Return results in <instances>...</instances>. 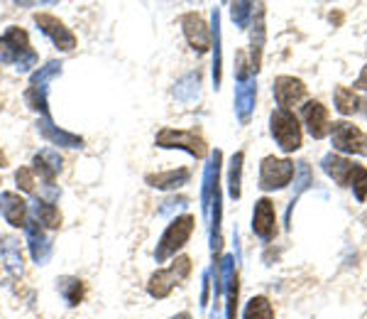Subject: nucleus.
Returning a JSON list of instances; mask_svg holds the SVG:
<instances>
[{
  "label": "nucleus",
  "instance_id": "1",
  "mask_svg": "<svg viewBox=\"0 0 367 319\" xmlns=\"http://www.w3.org/2000/svg\"><path fill=\"white\" fill-rule=\"evenodd\" d=\"M0 62L18 64L20 71H27L37 64L35 49L29 47V35L23 27H8L5 35L0 37Z\"/></svg>",
  "mask_w": 367,
  "mask_h": 319
},
{
  "label": "nucleus",
  "instance_id": "2",
  "mask_svg": "<svg viewBox=\"0 0 367 319\" xmlns=\"http://www.w3.org/2000/svg\"><path fill=\"white\" fill-rule=\"evenodd\" d=\"M189 272H191V258H187V255H179V258H176L169 268L157 270L154 275H152L150 283H147V292H150L152 297L162 300V297L169 295L172 290H174L181 280H187Z\"/></svg>",
  "mask_w": 367,
  "mask_h": 319
},
{
  "label": "nucleus",
  "instance_id": "3",
  "mask_svg": "<svg viewBox=\"0 0 367 319\" xmlns=\"http://www.w3.org/2000/svg\"><path fill=\"white\" fill-rule=\"evenodd\" d=\"M191 231H193V216H189V214L176 216V219L167 226V231L162 233V238H159L157 251H154V260H157V263H164L169 255H174L176 251L189 241Z\"/></svg>",
  "mask_w": 367,
  "mask_h": 319
},
{
  "label": "nucleus",
  "instance_id": "4",
  "mask_svg": "<svg viewBox=\"0 0 367 319\" xmlns=\"http://www.w3.org/2000/svg\"><path fill=\"white\" fill-rule=\"evenodd\" d=\"M269 125H272V136L274 140L280 142V148L284 153H294V150L301 148V125H299L297 116L292 111H277L269 116Z\"/></svg>",
  "mask_w": 367,
  "mask_h": 319
},
{
  "label": "nucleus",
  "instance_id": "5",
  "mask_svg": "<svg viewBox=\"0 0 367 319\" xmlns=\"http://www.w3.org/2000/svg\"><path fill=\"white\" fill-rule=\"evenodd\" d=\"M157 148H169V150H187L193 157H204L206 155V142L198 136L196 130H174V128H162L157 133Z\"/></svg>",
  "mask_w": 367,
  "mask_h": 319
},
{
  "label": "nucleus",
  "instance_id": "6",
  "mask_svg": "<svg viewBox=\"0 0 367 319\" xmlns=\"http://www.w3.org/2000/svg\"><path fill=\"white\" fill-rule=\"evenodd\" d=\"M331 138H333V148L340 150V153L367 155V136L357 128V125L345 123V120L333 123Z\"/></svg>",
  "mask_w": 367,
  "mask_h": 319
},
{
  "label": "nucleus",
  "instance_id": "7",
  "mask_svg": "<svg viewBox=\"0 0 367 319\" xmlns=\"http://www.w3.org/2000/svg\"><path fill=\"white\" fill-rule=\"evenodd\" d=\"M294 177V162L280 157H264L260 167V187L262 190H282L292 182Z\"/></svg>",
  "mask_w": 367,
  "mask_h": 319
},
{
  "label": "nucleus",
  "instance_id": "8",
  "mask_svg": "<svg viewBox=\"0 0 367 319\" xmlns=\"http://www.w3.org/2000/svg\"><path fill=\"white\" fill-rule=\"evenodd\" d=\"M35 23H37V27L57 44V49L71 52V49L76 47V35L59 18H54L49 12H40V15H35Z\"/></svg>",
  "mask_w": 367,
  "mask_h": 319
},
{
  "label": "nucleus",
  "instance_id": "9",
  "mask_svg": "<svg viewBox=\"0 0 367 319\" xmlns=\"http://www.w3.org/2000/svg\"><path fill=\"white\" fill-rule=\"evenodd\" d=\"M272 91H274V99H277L282 111H292L297 103H301L303 96H306L303 81H299V79H294V77H280L277 81H274Z\"/></svg>",
  "mask_w": 367,
  "mask_h": 319
},
{
  "label": "nucleus",
  "instance_id": "10",
  "mask_svg": "<svg viewBox=\"0 0 367 319\" xmlns=\"http://www.w3.org/2000/svg\"><path fill=\"white\" fill-rule=\"evenodd\" d=\"M181 27H184V35H187L189 44H191L193 52L204 54L208 52L210 47V32L206 27V23L201 20V15L196 12H187L184 18H181Z\"/></svg>",
  "mask_w": 367,
  "mask_h": 319
},
{
  "label": "nucleus",
  "instance_id": "11",
  "mask_svg": "<svg viewBox=\"0 0 367 319\" xmlns=\"http://www.w3.org/2000/svg\"><path fill=\"white\" fill-rule=\"evenodd\" d=\"M252 231H255V236H260L262 241H272V238L277 236V214H274V204L269 199H260L255 204Z\"/></svg>",
  "mask_w": 367,
  "mask_h": 319
},
{
  "label": "nucleus",
  "instance_id": "12",
  "mask_svg": "<svg viewBox=\"0 0 367 319\" xmlns=\"http://www.w3.org/2000/svg\"><path fill=\"white\" fill-rule=\"evenodd\" d=\"M25 233H27V243H29V253H32V260L37 266H44L52 255V241L44 236L40 221L37 219H27L25 224Z\"/></svg>",
  "mask_w": 367,
  "mask_h": 319
},
{
  "label": "nucleus",
  "instance_id": "13",
  "mask_svg": "<svg viewBox=\"0 0 367 319\" xmlns=\"http://www.w3.org/2000/svg\"><path fill=\"white\" fill-rule=\"evenodd\" d=\"M0 214L5 216V221L15 229L27 224V201L18 194V192H3L0 194Z\"/></svg>",
  "mask_w": 367,
  "mask_h": 319
},
{
  "label": "nucleus",
  "instance_id": "14",
  "mask_svg": "<svg viewBox=\"0 0 367 319\" xmlns=\"http://www.w3.org/2000/svg\"><path fill=\"white\" fill-rule=\"evenodd\" d=\"M303 120L309 125V133L314 138H326L331 133V120H328V108L318 101H309L303 106Z\"/></svg>",
  "mask_w": 367,
  "mask_h": 319
},
{
  "label": "nucleus",
  "instance_id": "15",
  "mask_svg": "<svg viewBox=\"0 0 367 319\" xmlns=\"http://www.w3.org/2000/svg\"><path fill=\"white\" fill-rule=\"evenodd\" d=\"M255 96H257L255 79L252 77L240 79L238 86H235V111H238V118L243 120V123L250 120L252 106H255Z\"/></svg>",
  "mask_w": 367,
  "mask_h": 319
},
{
  "label": "nucleus",
  "instance_id": "16",
  "mask_svg": "<svg viewBox=\"0 0 367 319\" xmlns=\"http://www.w3.org/2000/svg\"><path fill=\"white\" fill-rule=\"evenodd\" d=\"M32 165H35L32 167V172H37V175H40L47 184H54V177L62 172V155H59L57 150L47 148V150H42V153L35 155Z\"/></svg>",
  "mask_w": 367,
  "mask_h": 319
},
{
  "label": "nucleus",
  "instance_id": "17",
  "mask_svg": "<svg viewBox=\"0 0 367 319\" xmlns=\"http://www.w3.org/2000/svg\"><path fill=\"white\" fill-rule=\"evenodd\" d=\"M191 179V172L187 167H179V170H167V172H157V175H147L145 182L154 190H179Z\"/></svg>",
  "mask_w": 367,
  "mask_h": 319
},
{
  "label": "nucleus",
  "instance_id": "18",
  "mask_svg": "<svg viewBox=\"0 0 367 319\" xmlns=\"http://www.w3.org/2000/svg\"><path fill=\"white\" fill-rule=\"evenodd\" d=\"M37 128H40V133L44 138H47L52 145H62V148H81L83 145V138L74 136V133H66V130L57 128V125L47 118H42L40 123H37Z\"/></svg>",
  "mask_w": 367,
  "mask_h": 319
},
{
  "label": "nucleus",
  "instance_id": "19",
  "mask_svg": "<svg viewBox=\"0 0 367 319\" xmlns=\"http://www.w3.org/2000/svg\"><path fill=\"white\" fill-rule=\"evenodd\" d=\"M252 71L260 69V62H262V49H264V10L262 5H257V23L252 25Z\"/></svg>",
  "mask_w": 367,
  "mask_h": 319
},
{
  "label": "nucleus",
  "instance_id": "20",
  "mask_svg": "<svg viewBox=\"0 0 367 319\" xmlns=\"http://www.w3.org/2000/svg\"><path fill=\"white\" fill-rule=\"evenodd\" d=\"M35 216L37 221H40L42 226H47V229H59L62 226V214H59V209L54 207V204H49V201H37L35 204Z\"/></svg>",
  "mask_w": 367,
  "mask_h": 319
},
{
  "label": "nucleus",
  "instance_id": "21",
  "mask_svg": "<svg viewBox=\"0 0 367 319\" xmlns=\"http://www.w3.org/2000/svg\"><path fill=\"white\" fill-rule=\"evenodd\" d=\"M57 74H62V62H49V64L40 66V69L32 74V81H29V89H40L47 91V84L52 81Z\"/></svg>",
  "mask_w": 367,
  "mask_h": 319
},
{
  "label": "nucleus",
  "instance_id": "22",
  "mask_svg": "<svg viewBox=\"0 0 367 319\" xmlns=\"http://www.w3.org/2000/svg\"><path fill=\"white\" fill-rule=\"evenodd\" d=\"M57 283H59L57 288H59V292H62V297L69 302L71 307L83 300V283L79 278H59Z\"/></svg>",
  "mask_w": 367,
  "mask_h": 319
},
{
  "label": "nucleus",
  "instance_id": "23",
  "mask_svg": "<svg viewBox=\"0 0 367 319\" xmlns=\"http://www.w3.org/2000/svg\"><path fill=\"white\" fill-rule=\"evenodd\" d=\"M336 108H338L343 116H353V113L360 108V99H357L355 91L348 89V86H338V89H336Z\"/></svg>",
  "mask_w": 367,
  "mask_h": 319
},
{
  "label": "nucleus",
  "instance_id": "24",
  "mask_svg": "<svg viewBox=\"0 0 367 319\" xmlns=\"http://www.w3.org/2000/svg\"><path fill=\"white\" fill-rule=\"evenodd\" d=\"M245 319H274V309L267 297L262 295L252 297L247 302V307H245Z\"/></svg>",
  "mask_w": 367,
  "mask_h": 319
},
{
  "label": "nucleus",
  "instance_id": "25",
  "mask_svg": "<svg viewBox=\"0 0 367 319\" xmlns=\"http://www.w3.org/2000/svg\"><path fill=\"white\" fill-rule=\"evenodd\" d=\"M345 187H353V192H355L357 199L365 201V196H367V170L365 167L353 165L348 179H345Z\"/></svg>",
  "mask_w": 367,
  "mask_h": 319
},
{
  "label": "nucleus",
  "instance_id": "26",
  "mask_svg": "<svg viewBox=\"0 0 367 319\" xmlns=\"http://www.w3.org/2000/svg\"><path fill=\"white\" fill-rule=\"evenodd\" d=\"M243 153H235L233 160H230V170H228V190H230V196L238 199L240 196V179H243Z\"/></svg>",
  "mask_w": 367,
  "mask_h": 319
},
{
  "label": "nucleus",
  "instance_id": "27",
  "mask_svg": "<svg viewBox=\"0 0 367 319\" xmlns=\"http://www.w3.org/2000/svg\"><path fill=\"white\" fill-rule=\"evenodd\" d=\"M3 258H5V266L12 275H23V255H20L18 241H8L5 248H3Z\"/></svg>",
  "mask_w": 367,
  "mask_h": 319
},
{
  "label": "nucleus",
  "instance_id": "28",
  "mask_svg": "<svg viewBox=\"0 0 367 319\" xmlns=\"http://www.w3.org/2000/svg\"><path fill=\"white\" fill-rule=\"evenodd\" d=\"M174 96L179 101H191L198 96V74H189V77H184L179 84H176L174 89Z\"/></svg>",
  "mask_w": 367,
  "mask_h": 319
},
{
  "label": "nucleus",
  "instance_id": "29",
  "mask_svg": "<svg viewBox=\"0 0 367 319\" xmlns=\"http://www.w3.org/2000/svg\"><path fill=\"white\" fill-rule=\"evenodd\" d=\"M27 103H29V108H35V111H40L42 116L47 118V91L29 89V91H27Z\"/></svg>",
  "mask_w": 367,
  "mask_h": 319
},
{
  "label": "nucleus",
  "instance_id": "30",
  "mask_svg": "<svg viewBox=\"0 0 367 319\" xmlns=\"http://www.w3.org/2000/svg\"><path fill=\"white\" fill-rule=\"evenodd\" d=\"M15 182H18V187L23 192L32 194V192H35V172L29 170V167H20V170L15 172Z\"/></svg>",
  "mask_w": 367,
  "mask_h": 319
},
{
  "label": "nucleus",
  "instance_id": "31",
  "mask_svg": "<svg viewBox=\"0 0 367 319\" xmlns=\"http://www.w3.org/2000/svg\"><path fill=\"white\" fill-rule=\"evenodd\" d=\"M252 3H233L230 5V12H233V23L238 25V27H245L247 25V18L252 15Z\"/></svg>",
  "mask_w": 367,
  "mask_h": 319
},
{
  "label": "nucleus",
  "instance_id": "32",
  "mask_svg": "<svg viewBox=\"0 0 367 319\" xmlns=\"http://www.w3.org/2000/svg\"><path fill=\"white\" fill-rule=\"evenodd\" d=\"M213 27H216V60H213V81H216V86H218V84H221V47H218L221 30H218V10H213Z\"/></svg>",
  "mask_w": 367,
  "mask_h": 319
},
{
  "label": "nucleus",
  "instance_id": "33",
  "mask_svg": "<svg viewBox=\"0 0 367 319\" xmlns=\"http://www.w3.org/2000/svg\"><path fill=\"white\" fill-rule=\"evenodd\" d=\"M184 204H187V199H184V196H179V199H167V201H164V207L159 209V214H169L174 207H184Z\"/></svg>",
  "mask_w": 367,
  "mask_h": 319
},
{
  "label": "nucleus",
  "instance_id": "34",
  "mask_svg": "<svg viewBox=\"0 0 367 319\" xmlns=\"http://www.w3.org/2000/svg\"><path fill=\"white\" fill-rule=\"evenodd\" d=\"M355 89H360V91H365V89H367V64L362 66V74H360V77H357Z\"/></svg>",
  "mask_w": 367,
  "mask_h": 319
},
{
  "label": "nucleus",
  "instance_id": "35",
  "mask_svg": "<svg viewBox=\"0 0 367 319\" xmlns=\"http://www.w3.org/2000/svg\"><path fill=\"white\" fill-rule=\"evenodd\" d=\"M0 167H8V157H5V153H0Z\"/></svg>",
  "mask_w": 367,
  "mask_h": 319
},
{
  "label": "nucleus",
  "instance_id": "36",
  "mask_svg": "<svg viewBox=\"0 0 367 319\" xmlns=\"http://www.w3.org/2000/svg\"><path fill=\"white\" fill-rule=\"evenodd\" d=\"M172 319H191V314H189V312H181V314H176V317H172Z\"/></svg>",
  "mask_w": 367,
  "mask_h": 319
},
{
  "label": "nucleus",
  "instance_id": "37",
  "mask_svg": "<svg viewBox=\"0 0 367 319\" xmlns=\"http://www.w3.org/2000/svg\"><path fill=\"white\" fill-rule=\"evenodd\" d=\"M365 106H367V101H365Z\"/></svg>",
  "mask_w": 367,
  "mask_h": 319
}]
</instances>
